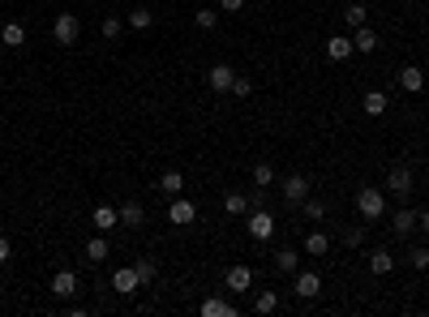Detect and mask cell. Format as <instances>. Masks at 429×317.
Returning <instances> with one entry per match:
<instances>
[{"mask_svg": "<svg viewBox=\"0 0 429 317\" xmlns=\"http://www.w3.org/2000/svg\"><path fill=\"white\" fill-rule=\"evenodd\" d=\"M125 26H133V30H150V26H155V13H150V9H133V13L125 18Z\"/></svg>", "mask_w": 429, "mask_h": 317, "instance_id": "cell-31", "label": "cell"}, {"mask_svg": "<svg viewBox=\"0 0 429 317\" xmlns=\"http://www.w3.org/2000/svg\"><path fill=\"white\" fill-rule=\"evenodd\" d=\"M296 210H301L305 219H313V223H322V219H327V206H322L318 197H305V201H296Z\"/></svg>", "mask_w": 429, "mask_h": 317, "instance_id": "cell-27", "label": "cell"}, {"mask_svg": "<svg viewBox=\"0 0 429 317\" xmlns=\"http://www.w3.org/2000/svg\"><path fill=\"white\" fill-rule=\"evenodd\" d=\"M305 253H309V257H322V253H331V236L313 228V232L305 236Z\"/></svg>", "mask_w": 429, "mask_h": 317, "instance_id": "cell-22", "label": "cell"}, {"mask_svg": "<svg viewBox=\"0 0 429 317\" xmlns=\"http://www.w3.org/2000/svg\"><path fill=\"white\" fill-rule=\"evenodd\" d=\"M107 253H112V244H107V232H95L86 240V261H107Z\"/></svg>", "mask_w": 429, "mask_h": 317, "instance_id": "cell-19", "label": "cell"}, {"mask_svg": "<svg viewBox=\"0 0 429 317\" xmlns=\"http://www.w3.org/2000/svg\"><path fill=\"white\" fill-rule=\"evenodd\" d=\"M412 185H416V180H412V168H404V163H399V168H391V172H387V193H395L399 201L412 193Z\"/></svg>", "mask_w": 429, "mask_h": 317, "instance_id": "cell-6", "label": "cell"}, {"mask_svg": "<svg viewBox=\"0 0 429 317\" xmlns=\"http://www.w3.org/2000/svg\"><path fill=\"white\" fill-rule=\"evenodd\" d=\"M228 94H236V99H249V94H253V82H249V77H236Z\"/></svg>", "mask_w": 429, "mask_h": 317, "instance_id": "cell-37", "label": "cell"}, {"mask_svg": "<svg viewBox=\"0 0 429 317\" xmlns=\"http://www.w3.org/2000/svg\"><path fill=\"white\" fill-rule=\"evenodd\" d=\"M249 236H253L258 244L275 236V215H271L266 206H253V210H249Z\"/></svg>", "mask_w": 429, "mask_h": 317, "instance_id": "cell-3", "label": "cell"}, {"mask_svg": "<svg viewBox=\"0 0 429 317\" xmlns=\"http://www.w3.org/2000/svg\"><path fill=\"white\" fill-rule=\"evenodd\" d=\"M9 257H13V249H9V236L0 232V266H9Z\"/></svg>", "mask_w": 429, "mask_h": 317, "instance_id": "cell-38", "label": "cell"}, {"mask_svg": "<svg viewBox=\"0 0 429 317\" xmlns=\"http://www.w3.org/2000/svg\"><path fill=\"white\" fill-rule=\"evenodd\" d=\"M52 39H56L61 47H78V39H82V18H78V13H56V22H52Z\"/></svg>", "mask_w": 429, "mask_h": 317, "instance_id": "cell-2", "label": "cell"}, {"mask_svg": "<svg viewBox=\"0 0 429 317\" xmlns=\"http://www.w3.org/2000/svg\"><path fill=\"white\" fill-rule=\"evenodd\" d=\"M369 271H373V275H391V271H395V253H387V249L369 253Z\"/></svg>", "mask_w": 429, "mask_h": 317, "instance_id": "cell-25", "label": "cell"}, {"mask_svg": "<svg viewBox=\"0 0 429 317\" xmlns=\"http://www.w3.org/2000/svg\"><path fill=\"white\" fill-rule=\"evenodd\" d=\"M193 219H198V206H193V201H189L185 193L168 201V223H176V228H189Z\"/></svg>", "mask_w": 429, "mask_h": 317, "instance_id": "cell-4", "label": "cell"}, {"mask_svg": "<svg viewBox=\"0 0 429 317\" xmlns=\"http://www.w3.org/2000/svg\"><path fill=\"white\" fill-rule=\"evenodd\" d=\"M292 292H296L301 300L322 296V275H318V271H296V275H292Z\"/></svg>", "mask_w": 429, "mask_h": 317, "instance_id": "cell-5", "label": "cell"}, {"mask_svg": "<svg viewBox=\"0 0 429 317\" xmlns=\"http://www.w3.org/2000/svg\"><path fill=\"white\" fill-rule=\"evenodd\" d=\"M275 309H279V292L262 287V292L253 296V313H262V317H266V313H275Z\"/></svg>", "mask_w": 429, "mask_h": 317, "instance_id": "cell-24", "label": "cell"}, {"mask_svg": "<svg viewBox=\"0 0 429 317\" xmlns=\"http://www.w3.org/2000/svg\"><path fill=\"white\" fill-rule=\"evenodd\" d=\"M121 30H125V22H121V18H116V13H112V18H103V22H99V35H103V39H112V43H116V39H121Z\"/></svg>", "mask_w": 429, "mask_h": 317, "instance_id": "cell-33", "label": "cell"}, {"mask_svg": "<svg viewBox=\"0 0 429 317\" xmlns=\"http://www.w3.org/2000/svg\"><path fill=\"white\" fill-rule=\"evenodd\" d=\"M344 244L348 249H361L365 244V228H344Z\"/></svg>", "mask_w": 429, "mask_h": 317, "instance_id": "cell-36", "label": "cell"}, {"mask_svg": "<svg viewBox=\"0 0 429 317\" xmlns=\"http://www.w3.org/2000/svg\"><path fill=\"white\" fill-rule=\"evenodd\" d=\"M133 271H138V279H142V287H150V283H155V275H159V261L142 253V257L133 261Z\"/></svg>", "mask_w": 429, "mask_h": 317, "instance_id": "cell-23", "label": "cell"}, {"mask_svg": "<svg viewBox=\"0 0 429 317\" xmlns=\"http://www.w3.org/2000/svg\"><path fill=\"white\" fill-rule=\"evenodd\" d=\"M198 313H202V317H236V304L224 300V296H206V300L198 304Z\"/></svg>", "mask_w": 429, "mask_h": 317, "instance_id": "cell-13", "label": "cell"}, {"mask_svg": "<svg viewBox=\"0 0 429 317\" xmlns=\"http://www.w3.org/2000/svg\"><path fill=\"white\" fill-rule=\"evenodd\" d=\"M90 223H95V232H112V228L121 223V210H116V206H95Z\"/></svg>", "mask_w": 429, "mask_h": 317, "instance_id": "cell-15", "label": "cell"}, {"mask_svg": "<svg viewBox=\"0 0 429 317\" xmlns=\"http://www.w3.org/2000/svg\"><path fill=\"white\" fill-rule=\"evenodd\" d=\"M344 22H348V30H356V26H365V22H369V9L361 5V0H352V5L344 9Z\"/></svg>", "mask_w": 429, "mask_h": 317, "instance_id": "cell-28", "label": "cell"}, {"mask_svg": "<svg viewBox=\"0 0 429 317\" xmlns=\"http://www.w3.org/2000/svg\"><path fill=\"white\" fill-rule=\"evenodd\" d=\"M365 112H369V116H382V112H387V94H382V90H369V94H365Z\"/></svg>", "mask_w": 429, "mask_h": 317, "instance_id": "cell-32", "label": "cell"}, {"mask_svg": "<svg viewBox=\"0 0 429 317\" xmlns=\"http://www.w3.org/2000/svg\"><path fill=\"white\" fill-rule=\"evenodd\" d=\"M378 43H382V39H378V30H369V26H356V30H352V47L361 51V56L378 51Z\"/></svg>", "mask_w": 429, "mask_h": 317, "instance_id": "cell-14", "label": "cell"}, {"mask_svg": "<svg viewBox=\"0 0 429 317\" xmlns=\"http://www.w3.org/2000/svg\"><path fill=\"white\" fill-rule=\"evenodd\" d=\"M416 223H421V210H412V206H399L395 215H391V232L395 236H412Z\"/></svg>", "mask_w": 429, "mask_h": 317, "instance_id": "cell-7", "label": "cell"}, {"mask_svg": "<svg viewBox=\"0 0 429 317\" xmlns=\"http://www.w3.org/2000/svg\"><path fill=\"white\" fill-rule=\"evenodd\" d=\"M206 82H210V90H214V94H228V90H232V82H236V73H232V65H210Z\"/></svg>", "mask_w": 429, "mask_h": 317, "instance_id": "cell-11", "label": "cell"}, {"mask_svg": "<svg viewBox=\"0 0 429 317\" xmlns=\"http://www.w3.org/2000/svg\"><path fill=\"white\" fill-rule=\"evenodd\" d=\"M193 22H198V30H214V26H219V13H214V9H198Z\"/></svg>", "mask_w": 429, "mask_h": 317, "instance_id": "cell-34", "label": "cell"}, {"mask_svg": "<svg viewBox=\"0 0 429 317\" xmlns=\"http://www.w3.org/2000/svg\"><path fill=\"white\" fill-rule=\"evenodd\" d=\"M416 228H421V232H429V206L421 210V223H416Z\"/></svg>", "mask_w": 429, "mask_h": 317, "instance_id": "cell-40", "label": "cell"}, {"mask_svg": "<svg viewBox=\"0 0 429 317\" xmlns=\"http://www.w3.org/2000/svg\"><path fill=\"white\" fill-rule=\"evenodd\" d=\"M279 189H284V201H292V206L309 197V180H305L301 172H292V176H284V185H279Z\"/></svg>", "mask_w": 429, "mask_h": 317, "instance_id": "cell-12", "label": "cell"}, {"mask_svg": "<svg viewBox=\"0 0 429 317\" xmlns=\"http://www.w3.org/2000/svg\"><path fill=\"white\" fill-rule=\"evenodd\" d=\"M121 223H125V228H142V223H146V210H142L138 197H129V201L121 206Z\"/></svg>", "mask_w": 429, "mask_h": 317, "instance_id": "cell-20", "label": "cell"}, {"mask_svg": "<svg viewBox=\"0 0 429 317\" xmlns=\"http://www.w3.org/2000/svg\"><path fill=\"white\" fill-rule=\"evenodd\" d=\"M224 210H228V215H249L253 201H249L245 193H228V197H224Z\"/></svg>", "mask_w": 429, "mask_h": 317, "instance_id": "cell-30", "label": "cell"}, {"mask_svg": "<svg viewBox=\"0 0 429 317\" xmlns=\"http://www.w3.org/2000/svg\"><path fill=\"white\" fill-rule=\"evenodd\" d=\"M224 283H228V292L245 296V292L253 287V266H245V261H241V266H232V271L224 275Z\"/></svg>", "mask_w": 429, "mask_h": 317, "instance_id": "cell-9", "label": "cell"}, {"mask_svg": "<svg viewBox=\"0 0 429 317\" xmlns=\"http://www.w3.org/2000/svg\"><path fill=\"white\" fill-rule=\"evenodd\" d=\"M0 43L5 47H26V26L22 22H5L0 26Z\"/></svg>", "mask_w": 429, "mask_h": 317, "instance_id": "cell-21", "label": "cell"}, {"mask_svg": "<svg viewBox=\"0 0 429 317\" xmlns=\"http://www.w3.org/2000/svg\"><path fill=\"white\" fill-rule=\"evenodd\" d=\"M271 185H275V168L262 158V163H253V189H271Z\"/></svg>", "mask_w": 429, "mask_h": 317, "instance_id": "cell-29", "label": "cell"}, {"mask_svg": "<svg viewBox=\"0 0 429 317\" xmlns=\"http://www.w3.org/2000/svg\"><path fill=\"white\" fill-rule=\"evenodd\" d=\"M408 266L412 271H429V249H412L408 253Z\"/></svg>", "mask_w": 429, "mask_h": 317, "instance_id": "cell-35", "label": "cell"}, {"mask_svg": "<svg viewBox=\"0 0 429 317\" xmlns=\"http://www.w3.org/2000/svg\"><path fill=\"white\" fill-rule=\"evenodd\" d=\"M78 292H82V283H78V275H73V271H56V275H52V296L73 300Z\"/></svg>", "mask_w": 429, "mask_h": 317, "instance_id": "cell-8", "label": "cell"}, {"mask_svg": "<svg viewBox=\"0 0 429 317\" xmlns=\"http://www.w3.org/2000/svg\"><path fill=\"white\" fill-rule=\"evenodd\" d=\"M159 193L181 197V193H185V176H181V172H164V176H159Z\"/></svg>", "mask_w": 429, "mask_h": 317, "instance_id": "cell-26", "label": "cell"}, {"mask_svg": "<svg viewBox=\"0 0 429 317\" xmlns=\"http://www.w3.org/2000/svg\"><path fill=\"white\" fill-rule=\"evenodd\" d=\"M271 261H275V271H279V275H296V271H301V253H296V249H288V244H284V249H275V257H271Z\"/></svg>", "mask_w": 429, "mask_h": 317, "instance_id": "cell-16", "label": "cell"}, {"mask_svg": "<svg viewBox=\"0 0 429 317\" xmlns=\"http://www.w3.org/2000/svg\"><path fill=\"white\" fill-rule=\"evenodd\" d=\"M352 51H356V47H352V35H331V39H327V56H331V61H348Z\"/></svg>", "mask_w": 429, "mask_h": 317, "instance_id": "cell-18", "label": "cell"}, {"mask_svg": "<svg viewBox=\"0 0 429 317\" xmlns=\"http://www.w3.org/2000/svg\"><path fill=\"white\" fill-rule=\"evenodd\" d=\"M245 0H219V13H241Z\"/></svg>", "mask_w": 429, "mask_h": 317, "instance_id": "cell-39", "label": "cell"}, {"mask_svg": "<svg viewBox=\"0 0 429 317\" xmlns=\"http://www.w3.org/2000/svg\"><path fill=\"white\" fill-rule=\"evenodd\" d=\"M399 90H408V94H421V90H425L421 65H404V69H399Z\"/></svg>", "mask_w": 429, "mask_h": 317, "instance_id": "cell-17", "label": "cell"}, {"mask_svg": "<svg viewBox=\"0 0 429 317\" xmlns=\"http://www.w3.org/2000/svg\"><path fill=\"white\" fill-rule=\"evenodd\" d=\"M356 210H361V219H387V193L378 189V185H365V189H356Z\"/></svg>", "mask_w": 429, "mask_h": 317, "instance_id": "cell-1", "label": "cell"}, {"mask_svg": "<svg viewBox=\"0 0 429 317\" xmlns=\"http://www.w3.org/2000/svg\"><path fill=\"white\" fill-rule=\"evenodd\" d=\"M138 287H142V279H138V271H133V266L112 271V292H116V296H133Z\"/></svg>", "mask_w": 429, "mask_h": 317, "instance_id": "cell-10", "label": "cell"}]
</instances>
